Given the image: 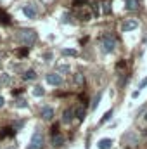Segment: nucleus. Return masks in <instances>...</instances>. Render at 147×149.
I'll use <instances>...</instances> for the list:
<instances>
[{"label": "nucleus", "instance_id": "nucleus-26", "mask_svg": "<svg viewBox=\"0 0 147 149\" xmlns=\"http://www.w3.org/2000/svg\"><path fill=\"white\" fill-rule=\"evenodd\" d=\"M74 2H76V3H78V2H87V0H74Z\"/></svg>", "mask_w": 147, "mask_h": 149}, {"label": "nucleus", "instance_id": "nucleus-1", "mask_svg": "<svg viewBox=\"0 0 147 149\" xmlns=\"http://www.w3.org/2000/svg\"><path fill=\"white\" fill-rule=\"evenodd\" d=\"M19 42L21 43H24V45H33L35 42H37V33H35V30H30V28H23L21 31H19Z\"/></svg>", "mask_w": 147, "mask_h": 149}, {"label": "nucleus", "instance_id": "nucleus-8", "mask_svg": "<svg viewBox=\"0 0 147 149\" xmlns=\"http://www.w3.org/2000/svg\"><path fill=\"white\" fill-rule=\"evenodd\" d=\"M73 116H74V111L73 109H64V113H62V123H66V125H69L71 121H73Z\"/></svg>", "mask_w": 147, "mask_h": 149}, {"label": "nucleus", "instance_id": "nucleus-15", "mask_svg": "<svg viewBox=\"0 0 147 149\" xmlns=\"http://www.w3.org/2000/svg\"><path fill=\"white\" fill-rule=\"evenodd\" d=\"M43 94H45V90H43V87H40V85H37V87L33 88V95H35V97H42Z\"/></svg>", "mask_w": 147, "mask_h": 149}, {"label": "nucleus", "instance_id": "nucleus-17", "mask_svg": "<svg viewBox=\"0 0 147 149\" xmlns=\"http://www.w3.org/2000/svg\"><path fill=\"white\" fill-rule=\"evenodd\" d=\"M111 116H112V109H109V111H107L104 116H102V118H101V123H107V121L111 120Z\"/></svg>", "mask_w": 147, "mask_h": 149}, {"label": "nucleus", "instance_id": "nucleus-21", "mask_svg": "<svg viewBox=\"0 0 147 149\" xmlns=\"http://www.w3.org/2000/svg\"><path fill=\"white\" fill-rule=\"evenodd\" d=\"M59 71H62V73H68V71H69V66H66V64L62 66V64H61V66H59Z\"/></svg>", "mask_w": 147, "mask_h": 149}, {"label": "nucleus", "instance_id": "nucleus-19", "mask_svg": "<svg viewBox=\"0 0 147 149\" xmlns=\"http://www.w3.org/2000/svg\"><path fill=\"white\" fill-rule=\"evenodd\" d=\"M144 87H147V76H146V78H142V80H140V83H139V90H142Z\"/></svg>", "mask_w": 147, "mask_h": 149}, {"label": "nucleus", "instance_id": "nucleus-16", "mask_svg": "<svg viewBox=\"0 0 147 149\" xmlns=\"http://www.w3.org/2000/svg\"><path fill=\"white\" fill-rule=\"evenodd\" d=\"M62 56H78V50L76 49H64Z\"/></svg>", "mask_w": 147, "mask_h": 149}, {"label": "nucleus", "instance_id": "nucleus-27", "mask_svg": "<svg viewBox=\"0 0 147 149\" xmlns=\"http://www.w3.org/2000/svg\"><path fill=\"white\" fill-rule=\"evenodd\" d=\"M5 149H14V148H5Z\"/></svg>", "mask_w": 147, "mask_h": 149}, {"label": "nucleus", "instance_id": "nucleus-13", "mask_svg": "<svg viewBox=\"0 0 147 149\" xmlns=\"http://www.w3.org/2000/svg\"><path fill=\"white\" fill-rule=\"evenodd\" d=\"M126 9L128 10H137L139 9V0H126Z\"/></svg>", "mask_w": 147, "mask_h": 149}, {"label": "nucleus", "instance_id": "nucleus-6", "mask_svg": "<svg viewBox=\"0 0 147 149\" xmlns=\"http://www.w3.org/2000/svg\"><path fill=\"white\" fill-rule=\"evenodd\" d=\"M40 114H42V120H43V121H50V120L54 118V109H52L50 106H43L42 111H40Z\"/></svg>", "mask_w": 147, "mask_h": 149}, {"label": "nucleus", "instance_id": "nucleus-18", "mask_svg": "<svg viewBox=\"0 0 147 149\" xmlns=\"http://www.w3.org/2000/svg\"><path fill=\"white\" fill-rule=\"evenodd\" d=\"M0 21H2V23H9V21H10V19H9V16H7V14H3V10H0Z\"/></svg>", "mask_w": 147, "mask_h": 149}, {"label": "nucleus", "instance_id": "nucleus-25", "mask_svg": "<svg viewBox=\"0 0 147 149\" xmlns=\"http://www.w3.org/2000/svg\"><path fill=\"white\" fill-rule=\"evenodd\" d=\"M3 102H5V101H3V97H2V95H0V108H2V106H3Z\"/></svg>", "mask_w": 147, "mask_h": 149}, {"label": "nucleus", "instance_id": "nucleus-14", "mask_svg": "<svg viewBox=\"0 0 147 149\" xmlns=\"http://www.w3.org/2000/svg\"><path fill=\"white\" fill-rule=\"evenodd\" d=\"M101 97H102V94H97V95L94 97V101H92V108H90L92 111L97 109V106H99V102H101Z\"/></svg>", "mask_w": 147, "mask_h": 149}, {"label": "nucleus", "instance_id": "nucleus-3", "mask_svg": "<svg viewBox=\"0 0 147 149\" xmlns=\"http://www.w3.org/2000/svg\"><path fill=\"white\" fill-rule=\"evenodd\" d=\"M43 144H45V139H43V134L37 130L35 134H33V137H31V144L28 146V149H42L43 148Z\"/></svg>", "mask_w": 147, "mask_h": 149}, {"label": "nucleus", "instance_id": "nucleus-9", "mask_svg": "<svg viewBox=\"0 0 147 149\" xmlns=\"http://www.w3.org/2000/svg\"><path fill=\"white\" fill-rule=\"evenodd\" d=\"M50 142H52V146H54V148H61V146L64 144V137H62V135H59V134H55V135L52 137V141H50Z\"/></svg>", "mask_w": 147, "mask_h": 149}, {"label": "nucleus", "instance_id": "nucleus-5", "mask_svg": "<svg viewBox=\"0 0 147 149\" xmlns=\"http://www.w3.org/2000/svg\"><path fill=\"white\" fill-rule=\"evenodd\" d=\"M23 12H24L30 19H35V17H37V14H38L35 3H26V5H23Z\"/></svg>", "mask_w": 147, "mask_h": 149}, {"label": "nucleus", "instance_id": "nucleus-22", "mask_svg": "<svg viewBox=\"0 0 147 149\" xmlns=\"http://www.w3.org/2000/svg\"><path fill=\"white\" fill-rule=\"evenodd\" d=\"M16 106H17V108H26V102L21 99V101H17V102H16Z\"/></svg>", "mask_w": 147, "mask_h": 149}, {"label": "nucleus", "instance_id": "nucleus-24", "mask_svg": "<svg viewBox=\"0 0 147 149\" xmlns=\"http://www.w3.org/2000/svg\"><path fill=\"white\" fill-rule=\"evenodd\" d=\"M9 80H10V78H9L7 74H3V76H2V81H9Z\"/></svg>", "mask_w": 147, "mask_h": 149}, {"label": "nucleus", "instance_id": "nucleus-23", "mask_svg": "<svg viewBox=\"0 0 147 149\" xmlns=\"http://www.w3.org/2000/svg\"><path fill=\"white\" fill-rule=\"evenodd\" d=\"M74 81H78V83H81V74H76V76H74Z\"/></svg>", "mask_w": 147, "mask_h": 149}, {"label": "nucleus", "instance_id": "nucleus-4", "mask_svg": "<svg viewBox=\"0 0 147 149\" xmlns=\"http://www.w3.org/2000/svg\"><path fill=\"white\" fill-rule=\"evenodd\" d=\"M45 81L49 83V85H54V87H57V85H61L62 83V76L59 73H49L45 76Z\"/></svg>", "mask_w": 147, "mask_h": 149}, {"label": "nucleus", "instance_id": "nucleus-10", "mask_svg": "<svg viewBox=\"0 0 147 149\" xmlns=\"http://www.w3.org/2000/svg\"><path fill=\"white\" fill-rule=\"evenodd\" d=\"M74 116H76L78 121H83V118H85V106H83V104H80V106L74 109Z\"/></svg>", "mask_w": 147, "mask_h": 149}, {"label": "nucleus", "instance_id": "nucleus-11", "mask_svg": "<svg viewBox=\"0 0 147 149\" xmlns=\"http://www.w3.org/2000/svg\"><path fill=\"white\" fill-rule=\"evenodd\" d=\"M112 148V141L111 139H101L99 141V149H111Z\"/></svg>", "mask_w": 147, "mask_h": 149}, {"label": "nucleus", "instance_id": "nucleus-7", "mask_svg": "<svg viewBox=\"0 0 147 149\" xmlns=\"http://www.w3.org/2000/svg\"><path fill=\"white\" fill-rule=\"evenodd\" d=\"M137 26H139V23H137L135 19H126V21L123 23L121 30H123V31H132V30H135Z\"/></svg>", "mask_w": 147, "mask_h": 149}, {"label": "nucleus", "instance_id": "nucleus-2", "mask_svg": "<svg viewBox=\"0 0 147 149\" xmlns=\"http://www.w3.org/2000/svg\"><path fill=\"white\" fill-rule=\"evenodd\" d=\"M101 49H102V52L111 54L116 49V38L112 37V35H104L102 40H101Z\"/></svg>", "mask_w": 147, "mask_h": 149}, {"label": "nucleus", "instance_id": "nucleus-12", "mask_svg": "<svg viewBox=\"0 0 147 149\" xmlns=\"http://www.w3.org/2000/svg\"><path fill=\"white\" fill-rule=\"evenodd\" d=\"M23 78H24L26 81H31V80H35V78H37V71H35V70H28L26 73L23 74Z\"/></svg>", "mask_w": 147, "mask_h": 149}, {"label": "nucleus", "instance_id": "nucleus-20", "mask_svg": "<svg viewBox=\"0 0 147 149\" xmlns=\"http://www.w3.org/2000/svg\"><path fill=\"white\" fill-rule=\"evenodd\" d=\"M102 12H104V14H109V12H111L109 3H104V5H102Z\"/></svg>", "mask_w": 147, "mask_h": 149}]
</instances>
